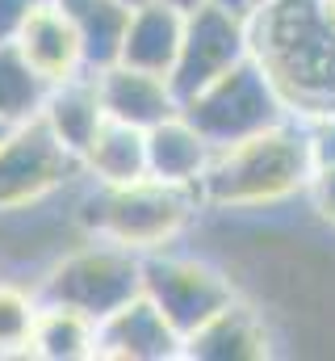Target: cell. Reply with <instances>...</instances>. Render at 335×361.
Instances as JSON below:
<instances>
[{"label": "cell", "instance_id": "cell-4", "mask_svg": "<svg viewBox=\"0 0 335 361\" xmlns=\"http://www.w3.org/2000/svg\"><path fill=\"white\" fill-rule=\"evenodd\" d=\"M293 109L281 97L277 80L268 76V68L248 55L244 63H235L231 72H222L218 80H210L201 92H193L189 101H180V118L218 152L231 143H244L251 135L285 122Z\"/></svg>", "mask_w": 335, "mask_h": 361}, {"label": "cell", "instance_id": "cell-14", "mask_svg": "<svg viewBox=\"0 0 335 361\" xmlns=\"http://www.w3.org/2000/svg\"><path fill=\"white\" fill-rule=\"evenodd\" d=\"M17 51L30 59V68L46 80H63L72 72H80V42L72 21L63 17V8L55 0H42L30 21L17 34Z\"/></svg>", "mask_w": 335, "mask_h": 361}, {"label": "cell", "instance_id": "cell-27", "mask_svg": "<svg viewBox=\"0 0 335 361\" xmlns=\"http://www.w3.org/2000/svg\"><path fill=\"white\" fill-rule=\"evenodd\" d=\"M8 130H13V122H4V118H0V143H4V135H8Z\"/></svg>", "mask_w": 335, "mask_h": 361}, {"label": "cell", "instance_id": "cell-15", "mask_svg": "<svg viewBox=\"0 0 335 361\" xmlns=\"http://www.w3.org/2000/svg\"><path fill=\"white\" fill-rule=\"evenodd\" d=\"M143 135H147V177L164 180V185H189V189H197V180L206 173L214 147L180 114L156 122Z\"/></svg>", "mask_w": 335, "mask_h": 361}, {"label": "cell", "instance_id": "cell-13", "mask_svg": "<svg viewBox=\"0 0 335 361\" xmlns=\"http://www.w3.org/2000/svg\"><path fill=\"white\" fill-rule=\"evenodd\" d=\"M180 34H184V13H176L164 0H147V4L130 8L118 63L168 76L176 63V51H180Z\"/></svg>", "mask_w": 335, "mask_h": 361}, {"label": "cell", "instance_id": "cell-26", "mask_svg": "<svg viewBox=\"0 0 335 361\" xmlns=\"http://www.w3.org/2000/svg\"><path fill=\"white\" fill-rule=\"evenodd\" d=\"M122 8H139V4H147V0H118Z\"/></svg>", "mask_w": 335, "mask_h": 361}, {"label": "cell", "instance_id": "cell-24", "mask_svg": "<svg viewBox=\"0 0 335 361\" xmlns=\"http://www.w3.org/2000/svg\"><path fill=\"white\" fill-rule=\"evenodd\" d=\"M210 4H218V8H227V13H235V17H251V13H255L251 0H210Z\"/></svg>", "mask_w": 335, "mask_h": 361}, {"label": "cell", "instance_id": "cell-1", "mask_svg": "<svg viewBox=\"0 0 335 361\" xmlns=\"http://www.w3.org/2000/svg\"><path fill=\"white\" fill-rule=\"evenodd\" d=\"M248 34L293 114L335 109V0H272L248 17Z\"/></svg>", "mask_w": 335, "mask_h": 361}, {"label": "cell", "instance_id": "cell-8", "mask_svg": "<svg viewBox=\"0 0 335 361\" xmlns=\"http://www.w3.org/2000/svg\"><path fill=\"white\" fill-rule=\"evenodd\" d=\"M76 173L80 160L42 126V118L17 122L0 143V210L34 206Z\"/></svg>", "mask_w": 335, "mask_h": 361}, {"label": "cell", "instance_id": "cell-10", "mask_svg": "<svg viewBox=\"0 0 335 361\" xmlns=\"http://www.w3.org/2000/svg\"><path fill=\"white\" fill-rule=\"evenodd\" d=\"M92 76H96L101 109L113 122H126L134 130H151L156 122L180 114V101H176L172 85H168V76L139 72L130 63H109V68H101Z\"/></svg>", "mask_w": 335, "mask_h": 361}, {"label": "cell", "instance_id": "cell-12", "mask_svg": "<svg viewBox=\"0 0 335 361\" xmlns=\"http://www.w3.org/2000/svg\"><path fill=\"white\" fill-rule=\"evenodd\" d=\"M38 118H42V126L80 160L84 147L92 143V135H96L101 122H105V109H101V97H96V76L80 68V72H72V76H63V80H51Z\"/></svg>", "mask_w": 335, "mask_h": 361}, {"label": "cell", "instance_id": "cell-25", "mask_svg": "<svg viewBox=\"0 0 335 361\" xmlns=\"http://www.w3.org/2000/svg\"><path fill=\"white\" fill-rule=\"evenodd\" d=\"M164 4H172L176 13H193V8H201L206 0H164Z\"/></svg>", "mask_w": 335, "mask_h": 361}, {"label": "cell", "instance_id": "cell-20", "mask_svg": "<svg viewBox=\"0 0 335 361\" xmlns=\"http://www.w3.org/2000/svg\"><path fill=\"white\" fill-rule=\"evenodd\" d=\"M34 315H38V294H25L21 286L0 281V353L30 349Z\"/></svg>", "mask_w": 335, "mask_h": 361}, {"label": "cell", "instance_id": "cell-18", "mask_svg": "<svg viewBox=\"0 0 335 361\" xmlns=\"http://www.w3.org/2000/svg\"><path fill=\"white\" fill-rule=\"evenodd\" d=\"M92 345H96V319H88L72 307H59V302H38L30 353L51 361H76L92 357Z\"/></svg>", "mask_w": 335, "mask_h": 361}, {"label": "cell", "instance_id": "cell-28", "mask_svg": "<svg viewBox=\"0 0 335 361\" xmlns=\"http://www.w3.org/2000/svg\"><path fill=\"white\" fill-rule=\"evenodd\" d=\"M251 4H255V8H264V4H272V0H251Z\"/></svg>", "mask_w": 335, "mask_h": 361}, {"label": "cell", "instance_id": "cell-6", "mask_svg": "<svg viewBox=\"0 0 335 361\" xmlns=\"http://www.w3.org/2000/svg\"><path fill=\"white\" fill-rule=\"evenodd\" d=\"M143 294L164 311V319L180 332H197L210 315H218L227 302H235V281L210 261L176 257L164 248L143 252Z\"/></svg>", "mask_w": 335, "mask_h": 361}, {"label": "cell", "instance_id": "cell-2", "mask_svg": "<svg viewBox=\"0 0 335 361\" xmlns=\"http://www.w3.org/2000/svg\"><path fill=\"white\" fill-rule=\"evenodd\" d=\"M310 177V147H306V118L289 114L285 122L251 135L244 143L218 147L197 180V197L222 210H255L285 202Z\"/></svg>", "mask_w": 335, "mask_h": 361}, {"label": "cell", "instance_id": "cell-19", "mask_svg": "<svg viewBox=\"0 0 335 361\" xmlns=\"http://www.w3.org/2000/svg\"><path fill=\"white\" fill-rule=\"evenodd\" d=\"M46 89H51V80L30 68V59L17 51V42H0V118L13 126L38 118Z\"/></svg>", "mask_w": 335, "mask_h": 361}, {"label": "cell", "instance_id": "cell-9", "mask_svg": "<svg viewBox=\"0 0 335 361\" xmlns=\"http://www.w3.org/2000/svg\"><path fill=\"white\" fill-rule=\"evenodd\" d=\"M92 353L122 357V361H172V357H184V336L168 324L164 311L147 294H139L126 307L96 319Z\"/></svg>", "mask_w": 335, "mask_h": 361}, {"label": "cell", "instance_id": "cell-17", "mask_svg": "<svg viewBox=\"0 0 335 361\" xmlns=\"http://www.w3.org/2000/svg\"><path fill=\"white\" fill-rule=\"evenodd\" d=\"M80 169L92 173L96 185H130V180L147 177V135L105 118L101 130L92 135V143L84 147Z\"/></svg>", "mask_w": 335, "mask_h": 361}, {"label": "cell", "instance_id": "cell-21", "mask_svg": "<svg viewBox=\"0 0 335 361\" xmlns=\"http://www.w3.org/2000/svg\"><path fill=\"white\" fill-rule=\"evenodd\" d=\"M306 147H310V169L335 164V109L306 118Z\"/></svg>", "mask_w": 335, "mask_h": 361}, {"label": "cell", "instance_id": "cell-23", "mask_svg": "<svg viewBox=\"0 0 335 361\" xmlns=\"http://www.w3.org/2000/svg\"><path fill=\"white\" fill-rule=\"evenodd\" d=\"M42 0H0V42H17L21 25L30 21V13Z\"/></svg>", "mask_w": 335, "mask_h": 361}, {"label": "cell", "instance_id": "cell-3", "mask_svg": "<svg viewBox=\"0 0 335 361\" xmlns=\"http://www.w3.org/2000/svg\"><path fill=\"white\" fill-rule=\"evenodd\" d=\"M197 206H201L197 189L143 177L130 185H96V193L84 197L80 223L96 240H113L134 252H151V248H168L184 231Z\"/></svg>", "mask_w": 335, "mask_h": 361}, {"label": "cell", "instance_id": "cell-22", "mask_svg": "<svg viewBox=\"0 0 335 361\" xmlns=\"http://www.w3.org/2000/svg\"><path fill=\"white\" fill-rule=\"evenodd\" d=\"M306 197H310V210L323 219V223H331L335 227V164L331 169H310V177H306Z\"/></svg>", "mask_w": 335, "mask_h": 361}, {"label": "cell", "instance_id": "cell-7", "mask_svg": "<svg viewBox=\"0 0 335 361\" xmlns=\"http://www.w3.org/2000/svg\"><path fill=\"white\" fill-rule=\"evenodd\" d=\"M248 55H251L248 17H235V13L206 0L201 8L184 13V34H180L176 63L168 72V85L176 92V101H189L193 92H201L210 80H218L222 72H231Z\"/></svg>", "mask_w": 335, "mask_h": 361}, {"label": "cell", "instance_id": "cell-11", "mask_svg": "<svg viewBox=\"0 0 335 361\" xmlns=\"http://www.w3.org/2000/svg\"><path fill=\"white\" fill-rule=\"evenodd\" d=\"M268 324L264 315L248 307V302H227L218 315H210L197 332L184 336V357H201V361H255L268 357Z\"/></svg>", "mask_w": 335, "mask_h": 361}, {"label": "cell", "instance_id": "cell-5", "mask_svg": "<svg viewBox=\"0 0 335 361\" xmlns=\"http://www.w3.org/2000/svg\"><path fill=\"white\" fill-rule=\"evenodd\" d=\"M139 294H143V252L113 240L88 244L63 257L38 286V302L72 307L88 319H105L109 311L126 307Z\"/></svg>", "mask_w": 335, "mask_h": 361}, {"label": "cell", "instance_id": "cell-16", "mask_svg": "<svg viewBox=\"0 0 335 361\" xmlns=\"http://www.w3.org/2000/svg\"><path fill=\"white\" fill-rule=\"evenodd\" d=\"M55 4L63 8V17L76 30L84 72H101V68L118 63L130 8H122L118 0H55Z\"/></svg>", "mask_w": 335, "mask_h": 361}]
</instances>
